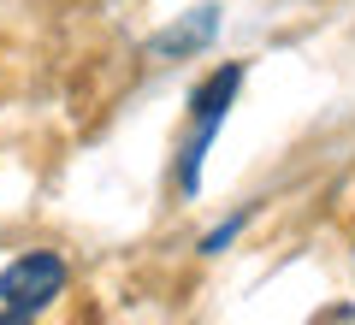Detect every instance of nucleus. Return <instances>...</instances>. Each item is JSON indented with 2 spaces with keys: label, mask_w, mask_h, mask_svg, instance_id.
<instances>
[{
  "label": "nucleus",
  "mask_w": 355,
  "mask_h": 325,
  "mask_svg": "<svg viewBox=\"0 0 355 325\" xmlns=\"http://www.w3.org/2000/svg\"><path fill=\"white\" fill-rule=\"evenodd\" d=\"M60 290H65V261H60V254H48V249L18 254V261L0 272V301H6V308H24V313L48 308Z\"/></svg>",
  "instance_id": "f257e3e1"
},
{
  "label": "nucleus",
  "mask_w": 355,
  "mask_h": 325,
  "mask_svg": "<svg viewBox=\"0 0 355 325\" xmlns=\"http://www.w3.org/2000/svg\"><path fill=\"white\" fill-rule=\"evenodd\" d=\"M219 36V6H196L190 18H178L172 30L154 36V60H184V53H202Z\"/></svg>",
  "instance_id": "f03ea898"
},
{
  "label": "nucleus",
  "mask_w": 355,
  "mask_h": 325,
  "mask_svg": "<svg viewBox=\"0 0 355 325\" xmlns=\"http://www.w3.org/2000/svg\"><path fill=\"white\" fill-rule=\"evenodd\" d=\"M237 89H243V65H219L214 77H207L202 89H196V125H214L219 130V118H225V107L237 100Z\"/></svg>",
  "instance_id": "7ed1b4c3"
},
{
  "label": "nucleus",
  "mask_w": 355,
  "mask_h": 325,
  "mask_svg": "<svg viewBox=\"0 0 355 325\" xmlns=\"http://www.w3.org/2000/svg\"><path fill=\"white\" fill-rule=\"evenodd\" d=\"M237 231H243V213H237V219H225L219 231H207V243H202V249H207V254H219V249H225L231 237H237Z\"/></svg>",
  "instance_id": "20e7f679"
},
{
  "label": "nucleus",
  "mask_w": 355,
  "mask_h": 325,
  "mask_svg": "<svg viewBox=\"0 0 355 325\" xmlns=\"http://www.w3.org/2000/svg\"><path fill=\"white\" fill-rule=\"evenodd\" d=\"M0 325H36V319H30L24 308H6V313H0Z\"/></svg>",
  "instance_id": "39448f33"
}]
</instances>
